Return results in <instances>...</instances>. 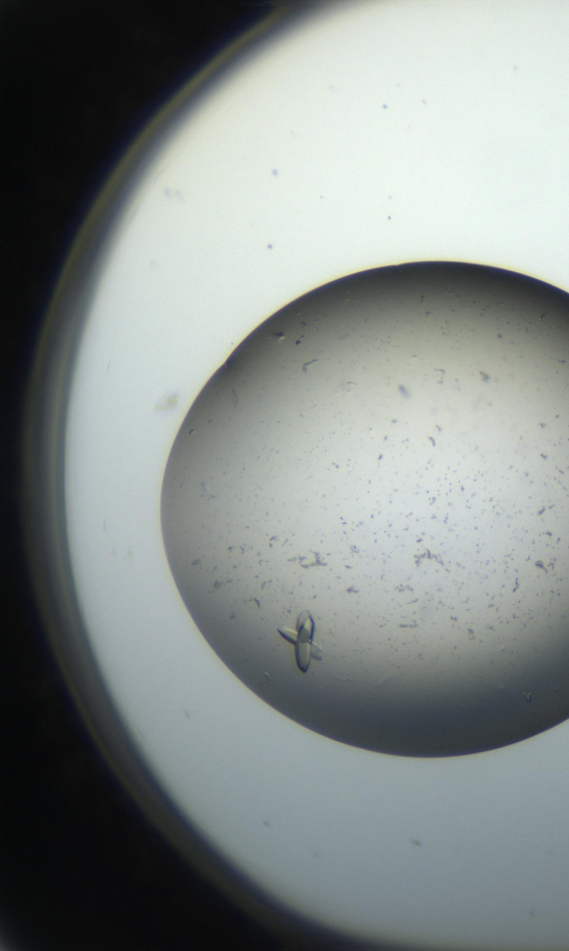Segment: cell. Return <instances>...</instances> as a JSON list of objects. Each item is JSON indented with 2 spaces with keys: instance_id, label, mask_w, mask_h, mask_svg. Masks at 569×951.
<instances>
[{
  "instance_id": "cell-1",
  "label": "cell",
  "mask_w": 569,
  "mask_h": 951,
  "mask_svg": "<svg viewBox=\"0 0 569 951\" xmlns=\"http://www.w3.org/2000/svg\"><path fill=\"white\" fill-rule=\"evenodd\" d=\"M288 643L295 646L296 662L299 669L306 673L311 666L312 658L322 660V649L314 644L315 623L308 613H302L297 618L296 630L282 628L278 630Z\"/></svg>"
}]
</instances>
